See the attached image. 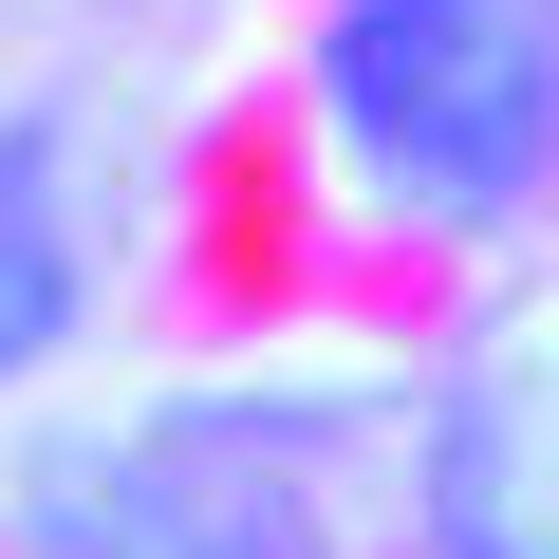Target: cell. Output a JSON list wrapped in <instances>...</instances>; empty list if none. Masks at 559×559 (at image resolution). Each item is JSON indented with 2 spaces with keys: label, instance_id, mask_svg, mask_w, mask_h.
Returning a JSON list of instances; mask_svg holds the SVG:
<instances>
[{
  "label": "cell",
  "instance_id": "6da1fadb",
  "mask_svg": "<svg viewBox=\"0 0 559 559\" xmlns=\"http://www.w3.org/2000/svg\"><path fill=\"white\" fill-rule=\"evenodd\" d=\"M318 112L411 224H503L559 168V0H336Z\"/></svg>",
  "mask_w": 559,
  "mask_h": 559
},
{
  "label": "cell",
  "instance_id": "7a4b0ae2",
  "mask_svg": "<svg viewBox=\"0 0 559 559\" xmlns=\"http://www.w3.org/2000/svg\"><path fill=\"white\" fill-rule=\"evenodd\" d=\"M429 559H540V503H522V392H448V429H429Z\"/></svg>",
  "mask_w": 559,
  "mask_h": 559
},
{
  "label": "cell",
  "instance_id": "3957f363",
  "mask_svg": "<svg viewBox=\"0 0 559 559\" xmlns=\"http://www.w3.org/2000/svg\"><path fill=\"white\" fill-rule=\"evenodd\" d=\"M38 559H224V522H205V485L150 448V466H75L57 522H38Z\"/></svg>",
  "mask_w": 559,
  "mask_h": 559
},
{
  "label": "cell",
  "instance_id": "277c9868",
  "mask_svg": "<svg viewBox=\"0 0 559 559\" xmlns=\"http://www.w3.org/2000/svg\"><path fill=\"white\" fill-rule=\"evenodd\" d=\"M57 336H75V261H57V224H0V392H20Z\"/></svg>",
  "mask_w": 559,
  "mask_h": 559
},
{
  "label": "cell",
  "instance_id": "5b68a950",
  "mask_svg": "<svg viewBox=\"0 0 559 559\" xmlns=\"http://www.w3.org/2000/svg\"><path fill=\"white\" fill-rule=\"evenodd\" d=\"M540 559H559V522H540Z\"/></svg>",
  "mask_w": 559,
  "mask_h": 559
}]
</instances>
